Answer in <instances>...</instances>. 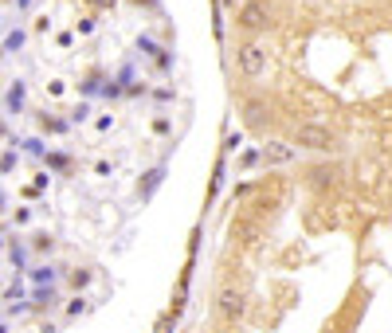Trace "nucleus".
Masks as SVG:
<instances>
[{
  "mask_svg": "<svg viewBox=\"0 0 392 333\" xmlns=\"http://www.w3.org/2000/svg\"><path fill=\"white\" fill-rule=\"evenodd\" d=\"M239 67H244V75H263V67H267V59H263V48L259 43H244L239 48Z\"/></svg>",
  "mask_w": 392,
  "mask_h": 333,
  "instance_id": "obj_2",
  "label": "nucleus"
},
{
  "mask_svg": "<svg viewBox=\"0 0 392 333\" xmlns=\"http://www.w3.org/2000/svg\"><path fill=\"white\" fill-rule=\"evenodd\" d=\"M298 146H306V149H330L333 137H330V129H326V126L306 122V126H298Z\"/></svg>",
  "mask_w": 392,
  "mask_h": 333,
  "instance_id": "obj_1",
  "label": "nucleus"
},
{
  "mask_svg": "<svg viewBox=\"0 0 392 333\" xmlns=\"http://www.w3.org/2000/svg\"><path fill=\"white\" fill-rule=\"evenodd\" d=\"M239 24H244L247 31L263 28V24H267V12H263V4H247V8H244V16H239Z\"/></svg>",
  "mask_w": 392,
  "mask_h": 333,
  "instance_id": "obj_4",
  "label": "nucleus"
},
{
  "mask_svg": "<svg viewBox=\"0 0 392 333\" xmlns=\"http://www.w3.org/2000/svg\"><path fill=\"white\" fill-rule=\"evenodd\" d=\"M161 176H165V169H153V173H149V180H146V188H141V196H149V192H153V188L161 185Z\"/></svg>",
  "mask_w": 392,
  "mask_h": 333,
  "instance_id": "obj_7",
  "label": "nucleus"
},
{
  "mask_svg": "<svg viewBox=\"0 0 392 333\" xmlns=\"http://www.w3.org/2000/svg\"><path fill=\"white\" fill-rule=\"evenodd\" d=\"M220 313L224 318H239L244 313V290H232V286L220 290Z\"/></svg>",
  "mask_w": 392,
  "mask_h": 333,
  "instance_id": "obj_3",
  "label": "nucleus"
},
{
  "mask_svg": "<svg viewBox=\"0 0 392 333\" xmlns=\"http://www.w3.org/2000/svg\"><path fill=\"white\" fill-rule=\"evenodd\" d=\"M290 157H294V149L283 146V141H271V146L263 149V161H271V165H283V161H290Z\"/></svg>",
  "mask_w": 392,
  "mask_h": 333,
  "instance_id": "obj_5",
  "label": "nucleus"
},
{
  "mask_svg": "<svg viewBox=\"0 0 392 333\" xmlns=\"http://www.w3.org/2000/svg\"><path fill=\"white\" fill-rule=\"evenodd\" d=\"M314 180H318V185H326V180H333V173H330V169H318V173H314Z\"/></svg>",
  "mask_w": 392,
  "mask_h": 333,
  "instance_id": "obj_9",
  "label": "nucleus"
},
{
  "mask_svg": "<svg viewBox=\"0 0 392 333\" xmlns=\"http://www.w3.org/2000/svg\"><path fill=\"white\" fill-rule=\"evenodd\" d=\"M247 126H259V122H263V102H247Z\"/></svg>",
  "mask_w": 392,
  "mask_h": 333,
  "instance_id": "obj_6",
  "label": "nucleus"
},
{
  "mask_svg": "<svg viewBox=\"0 0 392 333\" xmlns=\"http://www.w3.org/2000/svg\"><path fill=\"white\" fill-rule=\"evenodd\" d=\"M20 43H24V31H12V36H8V43H4V48H12V51H16Z\"/></svg>",
  "mask_w": 392,
  "mask_h": 333,
  "instance_id": "obj_8",
  "label": "nucleus"
}]
</instances>
